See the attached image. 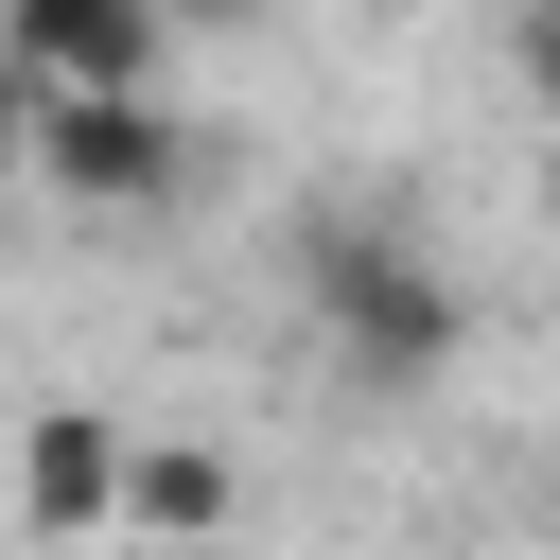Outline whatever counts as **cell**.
I'll use <instances>...</instances> for the list:
<instances>
[{
    "label": "cell",
    "mask_w": 560,
    "mask_h": 560,
    "mask_svg": "<svg viewBox=\"0 0 560 560\" xmlns=\"http://www.w3.org/2000/svg\"><path fill=\"white\" fill-rule=\"evenodd\" d=\"M315 315H332V368L350 385H438L472 350V315H455V280H438L420 228H332L315 245Z\"/></svg>",
    "instance_id": "6da1fadb"
},
{
    "label": "cell",
    "mask_w": 560,
    "mask_h": 560,
    "mask_svg": "<svg viewBox=\"0 0 560 560\" xmlns=\"http://www.w3.org/2000/svg\"><path fill=\"white\" fill-rule=\"evenodd\" d=\"M18 175H52L70 210H158V192L192 175V140H175V105H158V88H52Z\"/></svg>",
    "instance_id": "7a4b0ae2"
},
{
    "label": "cell",
    "mask_w": 560,
    "mask_h": 560,
    "mask_svg": "<svg viewBox=\"0 0 560 560\" xmlns=\"http://www.w3.org/2000/svg\"><path fill=\"white\" fill-rule=\"evenodd\" d=\"M122 455H140L122 402H35V420H18V525H35V542L122 525Z\"/></svg>",
    "instance_id": "3957f363"
},
{
    "label": "cell",
    "mask_w": 560,
    "mask_h": 560,
    "mask_svg": "<svg viewBox=\"0 0 560 560\" xmlns=\"http://www.w3.org/2000/svg\"><path fill=\"white\" fill-rule=\"evenodd\" d=\"M0 52L35 88H158L175 70V0H0Z\"/></svg>",
    "instance_id": "277c9868"
},
{
    "label": "cell",
    "mask_w": 560,
    "mask_h": 560,
    "mask_svg": "<svg viewBox=\"0 0 560 560\" xmlns=\"http://www.w3.org/2000/svg\"><path fill=\"white\" fill-rule=\"evenodd\" d=\"M122 542L140 560H210L228 542V455L210 438H140L122 455Z\"/></svg>",
    "instance_id": "5b68a950"
},
{
    "label": "cell",
    "mask_w": 560,
    "mask_h": 560,
    "mask_svg": "<svg viewBox=\"0 0 560 560\" xmlns=\"http://www.w3.org/2000/svg\"><path fill=\"white\" fill-rule=\"evenodd\" d=\"M35 105H52V88H35L18 52H0V158H35Z\"/></svg>",
    "instance_id": "8992f818"
},
{
    "label": "cell",
    "mask_w": 560,
    "mask_h": 560,
    "mask_svg": "<svg viewBox=\"0 0 560 560\" xmlns=\"http://www.w3.org/2000/svg\"><path fill=\"white\" fill-rule=\"evenodd\" d=\"M525 88L560 105V0H525Z\"/></svg>",
    "instance_id": "52a82bcc"
},
{
    "label": "cell",
    "mask_w": 560,
    "mask_h": 560,
    "mask_svg": "<svg viewBox=\"0 0 560 560\" xmlns=\"http://www.w3.org/2000/svg\"><path fill=\"white\" fill-rule=\"evenodd\" d=\"M245 18H262V0H175V35H245Z\"/></svg>",
    "instance_id": "ba28073f"
}]
</instances>
